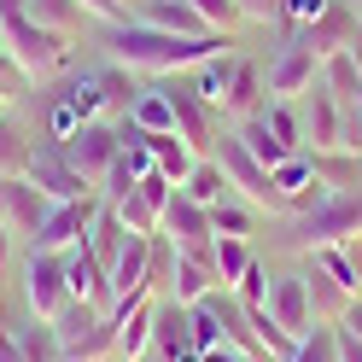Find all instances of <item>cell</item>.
Instances as JSON below:
<instances>
[{
    "mask_svg": "<svg viewBox=\"0 0 362 362\" xmlns=\"http://www.w3.org/2000/svg\"><path fill=\"white\" fill-rule=\"evenodd\" d=\"M100 47L111 64H123V71H141V76H181L193 71V64H205L211 53L234 47L228 35H170V30H152L141 18H129V24H100Z\"/></svg>",
    "mask_w": 362,
    "mask_h": 362,
    "instance_id": "6da1fadb",
    "label": "cell"
},
{
    "mask_svg": "<svg viewBox=\"0 0 362 362\" xmlns=\"http://www.w3.org/2000/svg\"><path fill=\"white\" fill-rule=\"evenodd\" d=\"M362 240V187H333L315 211L286 216V245L315 252V245H351Z\"/></svg>",
    "mask_w": 362,
    "mask_h": 362,
    "instance_id": "7a4b0ae2",
    "label": "cell"
},
{
    "mask_svg": "<svg viewBox=\"0 0 362 362\" xmlns=\"http://www.w3.org/2000/svg\"><path fill=\"white\" fill-rule=\"evenodd\" d=\"M0 41H6V53L18 59V71L30 82H47V76H59L64 64H71V35L41 30L35 18H24L18 6H0Z\"/></svg>",
    "mask_w": 362,
    "mask_h": 362,
    "instance_id": "3957f363",
    "label": "cell"
},
{
    "mask_svg": "<svg viewBox=\"0 0 362 362\" xmlns=\"http://www.w3.org/2000/svg\"><path fill=\"white\" fill-rule=\"evenodd\" d=\"M298 123H304V146H315V152H362V134L351 123V105L339 100L333 88H322V82L298 100Z\"/></svg>",
    "mask_w": 362,
    "mask_h": 362,
    "instance_id": "277c9868",
    "label": "cell"
},
{
    "mask_svg": "<svg viewBox=\"0 0 362 362\" xmlns=\"http://www.w3.org/2000/svg\"><path fill=\"white\" fill-rule=\"evenodd\" d=\"M53 333H59V356H117V327L111 315L94 310L88 298H71L53 315Z\"/></svg>",
    "mask_w": 362,
    "mask_h": 362,
    "instance_id": "5b68a950",
    "label": "cell"
},
{
    "mask_svg": "<svg viewBox=\"0 0 362 362\" xmlns=\"http://www.w3.org/2000/svg\"><path fill=\"white\" fill-rule=\"evenodd\" d=\"M211 158L222 164V175L234 181V193L240 199H252L257 211H269V216H281V199H275V181H269V170L252 158V146L240 141V134L228 129V134H216V146H211Z\"/></svg>",
    "mask_w": 362,
    "mask_h": 362,
    "instance_id": "8992f818",
    "label": "cell"
},
{
    "mask_svg": "<svg viewBox=\"0 0 362 362\" xmlns=\"http://www.w3.org/2000/svg\"><path fill=\"white\" fill-rule=\"evenodd\" d=\"M59 146H64V158L76 164V175L100 193L105 170L117 164V152H123V134H117V123H111V117H88V123L71 134V141H59Z\"/></svg>",
    "mask_w": 362,
    "mask_h": 362,
    "instance_id": "52a82bcc",
    "label": "cell"
},
{
    "mask_svg": "<svg viewBox=\"0 0 362 362\" xmlns=\"http://www.w3.org/2000/svg\"><path fill=\"white\" fill-rule=\"evenodd\" d=\"M24 304L30 315H41V322H53V315L71 304V281H64V252H35L24 257Z\"/></svg>",
    "mask_w": 362,
    "mask_h": 362,
    "instance_id": "ba28073f",
    "label": "cell"
},
{
    "mask_svg": "<svg viewBox=\"0 0 362 362\" xmlns=\"http://www.w3.org/2000/svg\"><path fill=\"white\" fill-rule=\"evenodd\" d=\"M100 205H105L100 193H88V199H64V205H53L47 216H41V228L30 234V245H35V252H71L76 240H88V228H94Z\"/></svg>",
    "mask_w": 362,
    "mask_h": 362,
    "instance_id": "9c48e42d",
    "label": "cell"
},
{
    "mask_svg": "<svg viewBox=\"0 0 362 362\" xmlns=\"http://www.w3.org/2000/svg\"><path fill=\"white\" fill-rule=\"evenodd\" d=\"M263 82H269V100H304L315 82H322V59H315L298 35H286V47L269 59V71H263Z\"/></svg>",
    "mask_w": 362,
    "mask_h": 362,
    "instance_id": "30bf717a",
    "label": "cell"
},
{
    "mask_svg": "<svg viewBox=\"0 0 362 362\" xmlns=\"http://www.w3.org/2000/svg\"><path fill=\"white\" fill-rule=\"evenodd\" d=\"M24 175H30L35 187L53 199V205H64V199H88V193H94V187H88V181L76 175V164L64 158V146H59V141H35L30 170H24Z\"/></svg>",
    "mask_w": 362,
    "mask_h": 362,
    "instance_id": "8fae6325",
    "label": "cell"
},
{
    "mask_svg": "<svg viewBox=\"0 0 362 362\" xmlns=\"http://www.w3.org/2000/svg\"><path fill=\"white\" fill-rule=\"evenodd\" d=\"M158 234H164L175 252H211V245H216L211 211H205V205H193V199L181 193V187H175V199L164 205V222H158Z\"/></svg>",
    "mask_w": 362,
    "mask_h": 362,
    "instance_id": "7c38bea8",
    "label": "cell"
},
{
    "mask_svg": "<svg viewBox=\"0 0 362 362\" xmlns=\"http://www.w3.org/2000/svg\"><path fill=\"white\" fill-rule=\"evenodd\" d=\"M170 105H175V134L205 158V152L216 146V134H222V129H216V105L199 100L193 82H170Z\"/></svg>",
    "mask_w": 362,
    "mask_h": 362,
    "instance_id": "4fadbf2b",
    "label": "cell"
},
{
    "mask_svg": "<svg viewBox=\"0 0 362 362\" xmlns=\"http://www.w3.org/2000/svg\"><path fill=\"white\" fill-rule=\"evenodd\" d=\"M47 211H53V199L41 193L30 175H0V216H6V228H12L18 240H30Z\"/></svg>",
    "mask_w": 362,
    "mask_h": 362,
    "instance_id": "5bb4252c",
    "label": "cell"
},
{
    "mask_svg": "<svg viewBox=\"0 0 362 362\" xmlns=\"http://www.w3.org/2000/svg\"><path fill=\"white\" fill-rule=\"evenodd\" d=\"M211 252H216V245H211ZM211 252H175V257H170L164 298H175V304H199V298H211V292L222 286V281H216Z\"/></svg>",
    "mask_w": 362,
    "mask_h": 362,
    "instance_id": "9a60e30c",
    "label": "cell"
},
{
    "mask_svg": "<svg viewBox=\"0 0 362 362\" xmlns=\"http://www.w3.org/2000/svg\"><path fill=\"white\" fill-rule=\"evenodd\" d=\"M275 322L292 333V339H304L315 327V310H310V286H304V269H292V275H275V286H269V304H263Z\"/></svg>",
    "mask_w": 362,
    "mask_h": 362,
    "instance_id": "2e32d148",
    "label": "cell"
},
{
    "mask_svg": "<svg viewBox=\"0 0 362 362\" xmlns=\"http://www.w3.org/2000/svg\"><path fill=\"white\" fill-rule=\"evenodd\" d=\"M356 30H362V18L345 6V0H333V6L315 18L310 30H298V41H304L315 59H333V53H345V47H351V35H356Z\"/></svg>",
    "mask_w": 362,
    "mask_h": 362,
    "instance_id": "e0dca14e",
    "label": "cell"
},
{
    "mask_svg": "<svg viewBox=\"0 0 362 362\" xmlns=\"http://www.w3.org/2000/svg\"><path fill=\"white\" fill-rule=\"evenodd\" d=\"M105 275H111V292H117V298L152 292V240L146 234H129V245L117 252V263H111Z\"/></svg>",
    "mask_w": 362,
    "mask_h": 362,
    "instance_id": "ac0fdd59",
    "label": "cell"
},
{
    "mask_svg": "<svg viewBox=\"0 0 362 362\" xmlns=\"http://www.w3.org/2000/svg\"><path fill=\"white\" fill-rule=\"evenodd\" d=\"M152 351H158V362H175L181 351H193V315H187V304L158 298V315H152Z\"/></svg>",
    "mask_w": 362,
    "mask_h": 362,
    "instance_id": "d6986e66",
    "label": "cell"
},
{
    "mask_svg": "<svg viewBox=\"0 0 362 362\" xmlns=\"http://www.w3.org/2000/svg\"><path fill=\"white\" fill-rule=\"evenodd\" d=\"M263 105H269V82L252 59H240V71L228 82V100H222V117H257Z\"/></svg>",
    "mask_w": 362,
    "mask_h": 362,
    "instance_id": "ffe728a7",
    "label": "cell"
},
{
    "mask_svg": "<svg viewBox=\"0 0 362 362\" xmlns=\"http://www.w3.org/2000/svg\"><path fill=\"white\" fill-rule=\"evenodd\" d=\"M134 18L152 30H170V35H211V24L193 12V0H146Z\"/></svg>",
    "mask_w": 362,
    "mask_h": 362,
    "instance_id": "44dd1931",
    "label": "cell"
},
{
    "mask_svg": "<svg viewBox=\"0 0 362 362\" xmlns=\"http://www.w3.org/2000/svg\"><path fill=\"white\" fill-rule=\"evenodd\" d=\"M234 71H240V53L234 47H222V53H211L205 64H193V94L199 100H211L216 111H222V100H228V82H234Z\"/></svg>",
    "mask_w": 362,
    "mask_h": 362,
    "instance_id": "7402d4cb",
    "label": "cell"
},
{
    "mask_svg": "<svg viewBox=\"0 0 362 362\" xmlns=\"http://www.w3.org/2000/svg\"><path fill=\"white\" fill-rule=\"evenodd\" d=\"M129 123L134 129H146V134H164L175 129V105H170V82H158V88H141L129 105Z\"/></svg>",
    "mask_w": 362,
    "mask_h": 362,
    "instance_id": "603a6c76",
    "label": "cell"
},
{
    "mask_svg": "<svg viewBox=\"0 0 362 362\" xmlns=\"http://www.w3.org/2000/svg\"><path fill=\"white\" fill-rule=\"evenodd\" d=\"M141 134H146V129H141ZM146 146H152V164L164 170V175L175 181V187H181V181H187V170L199 164V152H193L187 141H181L175 129H164V134H146Z\"/></svg>",
    "mask_w": 362,
    "mask_h": 362,
    "instance_id": "cb8c5ba5",
    "label": "cell"
},
{
    "mask_svg": "<svg viewBox=\"0 0 362 362\" xmlns=\"http://www.w3.org/2000/svg\"><path fill=\"white\" fill-rule=\"evenodd\" d=\"M322 275H333V286L345 292V298H362V263L351 245H315V257H310Z\"/></svg>",
    "mask_w": 362,
    "mask_h": 362,
    "instance_id": "d4e9b609",
    "label": "cell"
},
{
    "mask_svg": "<svg viewBox=\"0 0 362 362\" xmlns=\"http://www.w3.org/2000/svg\"><path fill=\"white\" fill-rule=\"evenodd\" d=\"M181 193H187L193 205H205V211H211L216 199H228V193H234V181L222 175V164H216V158L205 152V158H199V164L187 170V181H181Z\"/></svg>",
    "mask_w": 362,
    "mask_h": 362,
    "instance_id": "484cf974",
    "label": "cell"
},
{
    "mask_svg": "<svg viewBox=\"0 0 362 362\" xmlns=\"http://www.w3.org/2000/svg\"><path fill=\"white\" fill-rule=\"evenodd\" d=\"M123 245H129V228H123V216L117 211H111V205H100V216H94V228H88V252H94L105 269L111 263H117V252H123ZM111 281V275H105Z\"/></svg>",
    "mask_w": 362,
    "mask_h": 362,
    "instance_id": "4316f807",
    "label": "cell"
},
{
    "mask_svg": "<svg viewBox=\"0 0 362 362\" xmlns=\"http://www.w3.org/2000/svg\"><path fill=\"white\" fill-rule=\"evenodd\" d=\"M30 152H35V134L6 111V117H0V175H24L30 170Z\"/></svg>",
    "mask_w": 362,
    "mask_h": 362,
    "instance_id": "83f0119b",
    "label": "cell"
},
{
    "mask_svg": "<svg viewBox=\"0 0 362 362\" xmlns=\"http://www.w3.org/2000/svg\"><path fill=\"white\" fill-rule=\"evenodd\" d=\"M12 345L24 351L30 362H59V333H53V322H41V315H30V322H12Z\"/></svg>",
    "mask_w": 362,
    "mask_h": 362,
    "instance_id": "f1b7e54d",
    "label": "cell"
},
{
    "mask_svg": "<svg viewBox=\"0 0 362 362\" xmlns=\"http://www.w3.org/2000/svg\"><path fill=\"white\" fill-rule=\"evenodd\" d=\"M211 228L216 234H234V240H252L257 234V205H252V199H240V193L216 199V205H211Z\"/></svg>",
    "mask_w": 362,
    "mask_h": 362,
    "instance_id": "f546056e",
    "label": "cell"
},
{
    "mask_svg": "<svg viewBox=\"0 0 362 362\" xmlns=\"http://www.w3.org/2000/svg\"><path fill=\"white\" fill-rule=\"evenodd\" d=\"M211 263H216V281L222 286H240V275L257 263V252H252V240H234V234H216V252H211Z\"/></svg>",
    "mask_w": 362,
    "mask_h": 362,
    "instance_id": "4dcf8cb0",
    "label": "cell"
},
{
    "mask_svg": "<svg viewBox=\"0 0 362 362\" xmlns=\"http://www.w3.org/2000/svg\"><path fill=\"white\" fill-rule=\"evenodd\" d=\"M257 117L269 123V134L286 146V152H304V123H298V100H269Z\"/></svg>",
    "mask_w": 362,
    "mask_h": 362,
    "instance_id": "1f68e13d",
    "label": "cell"
},
{
    "mask_svg": "<svg viewBox=\"0 0 362 362\" xmlns=\"http://www.w3.org/2000/svg\"><path fill=\"white\" fill-rule=\"evenodd\" d=\"M304 286H310V310H315V322H339V315H345L351 298L333 286V275H322V269L310 263V269H304Z\"/></svg>",
    "mask_w": 362,
    "mask_h": 362,
    "instance_id": "d6a6232c",
    "label": "cell"
},
{
    "mask_svg": "<svg viewBox=\"0 0 362 362\" xmlns=\"http://www.w3.org/2000/svg\"><path fill=\"white\" fill-rule=\"evenodd\" d=\"M234 134H240L245 146H252V158H257L263 170H275V164H286V158H292V152L275 141V134H269V123H263V117H240V129H234Z\"/></svg>",
    "mask_w": 362,
    "mask_h": 362,
    "instance_id": "836d02e7",
    "label": "cell"
},
{
    "mask_svg": "<svg viewBox=\"0 0 362 362\" xmlns=\"http://www.w3.org/2000/svg\"><path fill=\"white\" fill-rule=\"evenodd\" d=\"M111 211L123 216V228H129V234H146V240L158 234V222H164V211H158V205H152V199H146L141 187H134V193H123Z\"/></svg>",
    "mask_w": 362,
    "mask_h": 362,
    "instance_id": "e575fe53",
    "label": "cell"
},
{
    "mask_svg": "<svg viewBox=\"0 0 362 362\" xmlns=\"http://www.w3.org/2000/svg\"><path fill=\"white\" fill-rule=\"evenodd\" d=\"M322 88H333L339 100H356V94H362V71L351 64V53H333V59H322Z\"/></svg>",
    "mask_w": 362,
    "mask_h": 362,
    "instance_id": "d590c367",
    "label": "cell"
},
{
    "mask_svg": "<svg viewBox=\"0 0 362 362\" xmlns=\"http://www.w3.org/2000/svg\"><path fill=\"white\" fill-rule=\"evenodd\" d=\"M286 362H339V345H333V322H315V327L298 339V351H292Z\"/></svg>",
    "mask_w": 362,
    "mask_h": 362,
    "instance_id": "8d00e7d4",
    "label": "cell"
},
{
    "mask_svg": "<svg viewBox=\"0 0 362 362\" xmlns=\"http://www.w3.org/2000/svg\"><path fill=\"white\" fill-rule=\"evenodd\" d=\"M193 12L211 24V35H234L245 18H240V0H193Z\"/></svg>",
    "mask_w": 362,
    "mask_h": 362,
    "instance_id": "74e56055",
    "label": "cell"
},
{
    "mask_svg": "<svg viewBox=\"0 0 362 362\" xmlns=\"http://www.w3.org/2000/svg\"><path fill=\"white\" fill-rule=\"evenodd\" d=\"M269 286H275V275H269V263L257 257L252 269L240 275V286H234V298L245 304V310H257V304H269Z\"/></svg>",
    "mask_w": 362,
    "mask_h": 362,
    "instance_id": "f35d334b",
    "label": "cell"
},
{
    "mask_svg": "<svg viewBox=\"0 0 362 362\" xmlns=\"http://www.w3.org/2000/svg\"><path fill=\"white\" fill-rule=\"evenodd\" d=\"M333 6V0H281V24L292 30V35H298V30H310L315 24V18H322Z\"/></svg>",
    "mask_w": 362,
    "mask_h": 362,
    "instance_id": "ab89813d",
    "label": "cell"
},
{
    "mask_svg": "<svg viewBox=\"0 0 362 362\" xmlns=\"http://www.w3.org/2000/svg\"><path fill=\"white\" fill-rule=\"evenodd\" d=\"M76 6H82L88 18H100V24H129V6H123V0H76Z\"/></svg>",
    "mask_w": 362,
    "mask_h": 362,
    "instance_id": "60d3db41",
    "label": "cell"
},
{
    "mask_svg": "<svg viewBox=\"0 0 362 362\" xmlns=\"http://www.w3.org/2000/svg\"><path fill=\"white\" fill-rule=\"evenodd\" d=\"M240 18L245 24H269V18H281V0H240Z\"/></svg>",
    "mask_w": 362,
    "mask_h": 362,
    "instance_id": "b9f144b4",
    "label": "cell"
},
{
    "mask_svg": "<svg viewBox=\"0 0 362 362\" xmlns=\"http://www.w3.org/2000/svg\"><path fill=\"white\" fill-rule=\"evenodd\" d=\"M333 345H339V362H362V339H356L351 327L333 322Z\"/></svg>",
    "mask_w": 362,
    "mask_h": 362,
    "instance_id": "7bdbcfd3",
    "label": "cell"
},
{
    "mask_svg": "<svg viewBox=\"0 0 362 362\" xmlns=\"http://www.w3.org/2000/svg\"><path fill=\"white\" fill-rule=\"evenodd\" d=\"M199 362H257L252 351H240V345H228V339H222V345H211V351H199Z\"/></svg>",
    "mask_w": 362,
    "mask_h": 362,
    "instance_id": "ee69618b",
    "label": "cell"
},
{
    "mask_svg": "<svg viewBox=\"0 0 362 362\" xmlns=\"http://www.w3.org/2000/svg\"><path fill=\"white\" fill-rule=\"evenodd\" d=\"M12 82H30V76H24V71H18V59H12L6 47H0V100H12V94H6V88H12Z\"/></svg>",
    "mask_w": 362,
    "mask_h": 362,
    "instance_id": "f6af8a7d",
    "label": "cell"
},
{
    "mask_svg": "<svg viewBox=\"0 0 362 362\" xmlns=\"http://www.w3.org/2000/svg\"><path fill=\"white\" fill-rule=\"evenodd\" d=\"M12 240H18V234L6 228V216H0V275H6V269H12V252H18Z\"/></svg>",
    "mask_w": 362,
    "mask_h": 362,
    "instance_id": "bcb514c9",
    "label": "cell"
},
{
    "mask_svg": "<svg viewBox=\"0 0 362 362\" xmlns=\"http://www.w3.org/2000/svg\"><path fill=\"white\" fill-rule=\"evenodd\" d=\"M339 327H351V333L362 339V298H351V304H345V315H339Z\"/></svg>",
    "mask_w": 362,
    "mask_h": 362,
    "instance_id": "7dc6e473",
    "label": "cell"
},
{
    "mask_svg": "<svg viewBox=\"0 0 362 362\" xmlns=\"http://www.w3.org/2000/svg\"><path fill=\"white\" fill-rule=\"evenodd\" d=\"M0 362H30V356H24V351H18V345H12V339H0Z\"/></svg>",
    "mask_w": 362,
    "mask_h": 362,
    "instance_id": "c3c4849f",
    "label": "cell"
},
{
    "mask_svg": "<svg viewBox=\"0 0 362 362\" xmlns=\"http://www.w3.org/2000/svg\"><path fill=\"white\" fill-rule=\"evenodd\" d=\"M345 53H351V64H356V71H362V30L351 35V47H345Z\"/></svg>",
    "mask_w": 362,
    "mask_h": 362,
    "instance_id": "681fc988",
    "label": "cell"
},
{
    "mask_svg": "<svg viewBox=\"0 0 362 362\" xmlns=\"http://www.w3.org/2000/svg\"><path fill=\"white\" fill-rule=\"evenodd\" d=\"M345 105H351V123H356V134H362V94H356V100H345Z\"/></svg>",
    "mask_w": 362,
    "mask_h": 362,
    "instance_id": "f907efd6",
    "label": "cell"
},
{
    "mask_svg": "<svg viewBox=\"0 0 362 362\" xmlns=\"http://www.w3.org/2000/svg\"><path fill=\"white\" fill-rule=\"evenodd\" d=\"M59 362H117V356H59Z\"/></svg>",
    "mask_w": 362,
    "mask_h": 362,
    "instance_id": "816d5d0a",
    "label": "cell"
},
{
    "mask_svg": "<svg viewBox=\"0 0 362 362\" xmlns=\"http://www.w3.org/2000/svg\"><path fill=\"white\" fill-rule=\"evenodd\" d=\"M12 333V315H6V304H0V339H6Z\"/></svg>",
    "mask_w": 362,
    "mask_h": 362,
    "instance_id": "f5cc1de1",
    "label": "cell"
},
{
    "mask_svg": "<svg viewBox=\"0 0 362 362\" xmlns=\"http://www.w3.org/2000/svg\"><path fill=\"white\" fill-rule=\"evenodd\" d=\"M123 6H129V18H134V12H141V6H146V0H123Z\"/></svg>",
    "mask_w": 362,
    "mask_h": 362,
    "instance_id": "db71d44e",
    "label": "cell"
},
{
    "mask_svg": "<svg viewBox=\"0 0 362 362\" xmlns=\"http://www.w3.org/2000/svg\"><path fill=\"white\" fill-rule=\"evenodd\" d=\"M345 6H351V12H356V18H362V0H345Z\"/></svg>",
    "mask_w": 362,
    "mask_h": 362,
    "instance_id": "11a10c76",
    "label": "cell"
},
{
    "mask_svg": "<svg viewBox=\"0 0 362 362\" xmlns=\"http://www.w3.org/2000/svg\"><path fill=\"white\" fill-rule=\"evenodd\" d=\"M134 362H152V356H134Z\"/></svg>",
    "mask_w": 362,
    "mask_h": 362,
    "instance_id": "9f6ffc18",
    "label": "cell"
},
{
    "mask_svg": "<svg viewBox=\"0 0 362 362\" xmlns=\"http://www.w3.org/2000/svg\"><path fill=\"white\" fill-rule=\"evenodd\" d=\"M0 47H6V41H0Z\"/></svg>",
    "mask_w": 362,
    "mask_h": 362,
    "instance_id": "6f0895ef",
    "label": "cell"
}]
</instances>
